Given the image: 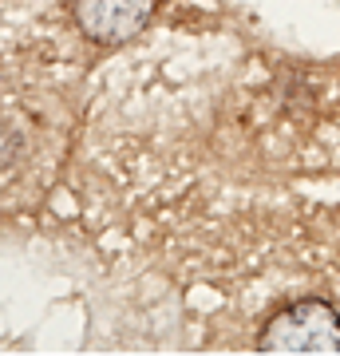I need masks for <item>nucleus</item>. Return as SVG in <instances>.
I'll list each match as a JSON object with an SVG mask.
<instances>
[{"label":"nucleus","mask_w":340,"mask_h":356,"mask_svg":"<svg viewBox=\"0 0 340 356\" xmlns=\"http://www.w3.org/2000/svg\"><path fill=\"white\" fill-rule=\"evenodd\" d=\"M151 8L154 0H76L72 16L79 32L95 44H127L151 20Z\"/></svg>","instance_id":"nucleus-2"},{"label":"nucleus","mask_w":340,"mask_h":356,"mask_svg":"<svg viewBox=\"0 0 340 356\" xmlns=\"http://www.w3.org/2000/svg\"><path fill=\"white\" fill-rule=\"evenodd\" d=\"M261 353H340V321L325 301H297L269 321L257 341Z\"/></svg>","instance_id":"nucleus-1"}]
</instances>
